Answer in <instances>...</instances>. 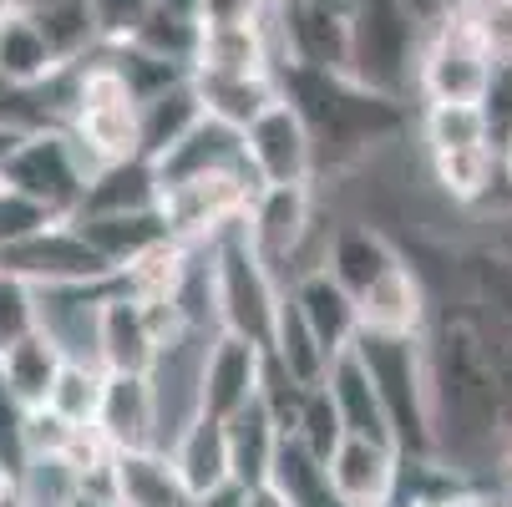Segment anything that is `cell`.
Returning a JSON list of instances; mask_svg holds the SVG:
<instances>
[{"instance_id": "obj_1", "label": "cell", "mask_w": 512, "mask_h": 507, "mask_svg": "<svg viewBox=\"0 0 512 507\" xmlns=\"http://www.w3.org/2000/svg\"><path fill=\"white\" fill-rule=\"evenodd\" d=\"M345 26H350L345 77H355L360 87H371L381 97L411 102L426 21L406 6V0H345Z\"/></svg>"}, {"instance_id": "obj_2", "label": "cell", "mask_w": 512, "mask_h": 507, "mask_svg": "<svg viewBox=\"0 0 512 507\" xmlns=\"http://www.w3.org/2000/svg\"><path fill=\"white\" fill-rule=\"evenodd\" d=\"M355 350L371 371L391 426H396V447L401 457H431L436 452V416H431V350L426 335H376L360 330Z\"/></svg>"}, {"instance_id": "obj_3", "label": "cell", "mask_w": 512, "mask_h": 507, "mask_svg": "<svg viewBox=\"0 0 512 507\" xmlns=\"http://www.w3.org/2000/svg\"><path fill=\"white\" fill-rule=\"evenodd\" d=\"M208 244L213 259V300H218V325L229 335H244L254 345H269L274 315L284 305V279L269 269V259L254 249L244 219L224 224Z\"/></svg>"}, {"instance_id": "obj_4", "label": "cell", "mask_w": 512, "mask_h": 507, "mask_svg": "<svg viewBox=\"0 0 512 507\" xmlns=\"http://www.w3.org/2000/svg\"><path fill=\"white\" fill-rule=\"evenodd\" d=\"M497 66V46L482 31L477 0L442 21L426 26L421 66H416V97L421 102H482Z\"/></svg>"}, {"instance_id": "obj_5", "label": "cell", "mask_w": 512, "mask_h": 507, "mask_svg": "<svg viewBox=\"0 0 512 507\" xmlns=\"http://www.w3.org/2000/svg\"><path fill=\"white\" fill-rule=\"evenodd\" d=\"M92 173H97L92 158L82 153V142L71 137V127H61V122L26 127L11 142V153L0 158V178L16 183L31 198H41L51 213H61V219H77Z\"/></svg>"}, {"instance_id": "obj_6", "label": "cell", "mask_w": 512, "mask_h": 507, "mask_svg": "<svg viewBox=\"0 0 512 507\" xmlns=\"http://www.w3.org/2000/svg\"><path fill=\"white\" fill-rule=\"evenodd\" d=\"M259 188H264V183H259L254 168L198 173V178L163 183V193H158V213H163V224H168L173 239L203 244V239H213L224 224L244 219Z\"/></svg>"}, {"instance_id": "obj_7", "label": "cell", "mask_w": 512, "mask_h": 507, "mask_svg": "<svg viewBox=\"0 0 512 507\" xmlns=\"http://www.w3.org/2000/svg\"><path fill=\"white\" fill-rule=\"evenodd\" d=\"M0 269L21 274L36 289H66V284H112L117 264L82 234L77 219H56L51 229L31 234L26 244L0 249Z\"/></svg>"}, {"instance_id": "obj_8", "label": "cell", "mask_w": 512, "mask_h": 507, "mask_svg": "<svg viewBox=\"0 0 512 507\" xmlns=\"http://www.w3.org/2000/svg\"><path fill=\"white\" fill-rule=\"evenodd\" d=\"M244 153H249V168L259 173L264 188L269 183H320L315 132L289 97H279L264 117H254L244 127Z\"/></svg>"}, {"instance_id": "obj_9", "label": "cell", "mask_w": 512, "mask_h": 507, "mask_svg": "<svg viewBox=\"0 0 512 507\" xmlns=\"http://www.w3.org/2000/svg\"><path fill=\"white\" fill-rule=\"evenodd\" d=\"M168 330H178V320L168 310H153L132 295H122L117 279L102 295V325H97V360L102 371H127V376H148L153 360L168 340Z\"/></svg>"}, {"instance_id": "obj_10", "label": "cell", "mask_w": 512, "mask_h": 507, "mask_svg": "<svg viewBox=\"0 0 512 507\" xmlns=\"http://www.w3.org/2000/svg\"><path fill=\"white\" fill-rule=\"evenodd\" d=\"M401 447L381 442V437H345L335 442V452L325 457V482L345 507H391L401 492Z\"/></svg>"}, {"instance_id": "obj_11", "label": "cell", "mask_w": 512, "mask_h": 507, "mask_svg": "<svg viewBox=\"0 0 512 507\" xmlns=\"http://www.w3.org/2000/svg\"><path fill=\"white\" fill-rule=\"evenodd\" d=\"M274 36H279V61H300L320 71L350 66L345 0H289V6H274Z\"/></svg>"}, {"instance_id": "obj_12", "label": "cell", "mask_w": 512, "mask_h": 507, "mask_svg": "<svg viewBox=\"0 0 512 507\" xmlns=\"http://www.w3.org/2000/svg\"><path fill=\"white\" fill-rule=\"evenodd\" d=\"M264 371H269L264 345L218 330L208 345V360H203V411H213V416L244 411L264 391Z\"/></svg>"}, {"instance_id": "obj_13", "label": "cell", "mask_w": 512, "mask_h": 507, "mask_svg": "<svg viewBox=\"0 0 512 507\" xmlns=\"http://www.w3.org/2000/svg\"><path fill=\"white\" fill-rule=\"evenodd\" d=\"M406 254L391 244V234L371 219H340L325 229V269L360 300L381 274H391Z\"/></svg>"}, {"instance_id": "obj_14", "label": "cell", "mask_w": 512, "mask_h": 507, "mask_svg": "<svg viewBox=\"0 0 512 507\" xmlns=\"http://www.w3.org/2000/svg\"><path fill=\"white\" fill-rule=\"evenodd\" d=\"M112 502L117 507H193L168 447H127L112 457Z\"/></svg>"}, {"instance_id": "obj_15", "label": "cell", "mask_w": 512, "mask_h": 507, "mask_svg": "<svg viewBox=\"0 0 512 507\" xmlns=\"http://www.w3.org/2000/svg\"><path fill=\"white\" fill-rule=\"evenodd\" d=\"M360 330L376 335H426L431 330V289L416 264H396L360 295Z\"/></svg>"}, {"instance_id": "obj_16", "label": "cell", "mask_w": 512, "mask_h": 507, "mask_svg": "<svg viewBox=\"0 0 512 507\" xmlns=\"http://www.w3.org/2000/svg\"><path fill=\"white\" fill-rule=\"evenodd\" d=\"M284 289H289V300L300 305V315L315 325V335L325 340L330 355H340L345 345H355V335H360V300L350 295V289L325 264L300 269Z\"/></svg>"}, {"instance_id": "obj_17", "label": "cell", "mask_w": 512, "mask_h": 507, "mask_svg": "<svg viewBox=\"0 0 512 507\" xmlns=\"http://www.w3.org/2000/svg\"><path fill=\"white\" fill-rule=\"evenodd\" d=\"M193 259H198V244L163 234L158 244H148L142 254H132V259L117 269V289H122V295H132V300H142V305L173 315V300L183 295Z\"/></svg>"}, {"instance_id": "obj_18", "label": "cell", "mask_w": 512, "mask_h": 507, "mask_svg": "<svg viewBox=\"0 0 512 507\" xmlns=\"http://www.w3.org/2000/svg\"><path fill=\"white\" fill-rule=\"evenodd\" d=\"M112 284H66L41 289V330L61 345L66 360H97V325H102V295Z\"/></svg>"}, {"instance_id": "obj_19", "label": "cell", "mask_w": 512, "mask_h": 507, "mask_svg": "<svg viewBox=\"0 0 512 507\" xmlns=\"http://www.w3.org/2000/svg\"><path fill=\"white\" fill-rule=\"evenodd\" d=\"M325 391L345 421V431H355V437H381V442H396V426H391V411L371 381V371H365V360L355 345H345L335 360H330V376H325Z\"/></svg>"}, {"instance_id": "obj_20", "label": "cell", "mask_w": 512, "mask_h": 507, "mask_svg": "<svg viewBox=\"0 0 512 507\" xmlns=\"http://www.w3.org/2000/svg\"><path fill=\"white\" fill-rule=\"evenodd\" d=\"M153 168H158V183H178V178H198V173H224V168H249L244 132L203 112V122L183 142H173L163 158H153Z\"/></svg>"}, {"instance_id": "obj_21", "label": "cell", "mask_w": 512, "mask_h": 507, "mask_svg": "<svg viewBox=\"0 0 512 507\" xmlns=\"http://www.w3.org/2000/svg\"><path fill=\"white\" fill-rule=\"evenodd\" d=\"M224 426H229L234 482H244V487L269 482V477H274V462H279V447H284V421L274 416V406L264 401V391H259L244 411L224 416Z\"/></svg>"}, {"instance_id": "obj_22", "label": "cell", "mask_w": 512, "mask_h": 507, "mask_svg": "<svg viewBox=\"0 0 512 507\" xmlns=\"http://www.w3.org/2000/svg\"><path fill=\"white\" fill-rule=\"evenodd\" d=\"M97 431H102L117 452H127V447H158V411H153V386H148V376L107 371Z\"/></svg>"}, {"instance_id": "obj_23", "label": "cell", "mask_w": 512, "mask_h": 507, "mask_svg": "<svg viewBox=\"0 0 512 507\" xmlns=\"http://www.w3.org/2000/svg\"><path fill=\"white\" fill-rule=\"evenodd\" d=\"M264 355H269V366L274 371H284L289 381H300V386H325V376H330V350H325V340L315 335V325L300 315V305L289 300V289H284V305H279V315H274V335H269V345H264Z\"/></svg>"}, {"instance_id": "obj_24", "label": "cell", "mask_w": 512, "mask_h": 507, "mask_svg": "<svg viewBox=\"0 0 512 507\" xmlns=\"http://www.w3.org/2000/svg\"><path fill=\"white\" fill-rule=\"evenodd\" d=\"M193 87L203 97V112L229 122V127H249L254 117H264L284 92H279V71H249V77H224V71H193Z\"/></svg>"}, {"instance_id": "obj_25", "label": "cell", "mask_w": 512, "mask_h": 507, "mask_svg": "<svg viewBox=\"0 0 512 507\" xmlns=\"http://www.w3.org/2000/svg\"><path fill=\"white\" fill-rule=\"evenodd\" d=\"M183 482L198 492L218 487V482H234V462H229V426L224 416H213V411H198L183 431H178V442L168 447Z\"/></svg>"}, {"instance_id": "obj_26", "label": "cell", "mask_w": 512, "mask_h": 507, "mask_svg": "<svg viewBox=\"0 0 512 507\" xmlns=\"http://www.w3.org/2000/svg\"><path fill=\"white\" fill-rule=\"evenodd\" d=\"M66 61L56 56V46L46 41V31L16 6L6 21H0V77L21 92H36L46 87Z\"/></svg>"}, {"instance_id": "obj_27", "label": "cell", "mask_w": 512, "mask_h": 507, "mask_svg": "<svg viewBox=\"0 0 512 507\" xmlns=\"http://www.w3.org/2000/svg\"><path fill=\"white\" fill-rule=\"evenodd\" d=\"M203 122V97L193 87V77L148 92L137 102V127H142V158H163L173 142H183L193 127Z\"/></svg>"}, {"instance_id": "obj_28", "label": "cell", "mask_w": 512, "mask_h": 507, "mask_svg": "<svg viewBox=\"0 0 512 507\" xmlns=\"http://www.w3.org/2000/svg\"><path fill=\"white\" fill-rule=\"evenodd\" d=\"M158 168L153 158H127V163H107L92 173L87 198L77 213H142V208H158Z\"/></svg>"}, {"instance_id": "obj_29", "label": "cell", "mask_w": 512, "mask_h": 507, "mask_svg": "<svg viewBox=\"0 0 512 507\" xmlns=\"http://www.w3.org/2000/svg\"><path fill=\"white\" fill-rule=\"evenodd\" d=\"M61 360H66L61 345H56L46 330H36L31 340L0 350V386H6V396H11L21 411H26V406H46Z\"/></svg>"}, {"instance_id": "obj_30", "label": "cell", "mask_w": 512, "mask_h": 507, "mask_svg": "<svg viewBox=\"0 0 512 507\" xmlns=\"http://www.w3.org/2000/svg\"><path fill=\"white\" fill-rule=\"evenodd\" d=\"M421 153H457V148H497L482 102H421L416 112Z\"/></svg>"}, {"instance_id": "obj_31", "label": "cell", "mask_w": 512, "mask_h": 507, "mask_svg": "<svg viewBox=\"0 0 512 507\" xmlns=\"http://www.w3.org/2000/svg\"><path fill=\"white\" fill-rule=\"evenodd\" d=\"M77 224H82V234L122 269L132 254H142L148 244H158L163 234H168V224H163V213L158 208H142V213H77Z\"/></svg>"}, {"instance_id": "obj_32", "label": "cell", "mask_w": 512, "mask_h": 507, "mask_svg": "<svg viewBox=\"0 0 512 507\" xmlns=\"http://www.w3.org/2000/svg\"><path fill=\"white\" fill-rule=\"evenodd\" d=\"M102 391H107V371H102V366H92V360H61L46 406H51L61 421H71V426H97Z\"/></svg>"}, {"instance_id": "obj_33", "label": "cell", "mask_w": 512, "mask_h": 507, "mask_svg": "<svg viewBox=\"0 0 512 507\" xmlns=\"http://www.w3.org/2000/svg\"><path fill=\"white\" fill-rule=\"evenodd\" d=\"M127 41L142 46V51H153V56H163V61L193 66V61H198V41H203V21H198V16H178V11L153 6L148 21H142Z\"/></svg>"}, {"instance_id": "obj_34", "label": "cell", "mask_w": 512, "mask_h": 507, "mask_svg": "<svg viewBox=\"0 0 512 507\" xmlns=\"http://www.w3.org/2000/svg\"><path fill=\"white\" fill-rule=\"evenodd\" d=\"M21 507H71L82 497V477L66 457H26L16 467Z\"/></svg>"}, {"instance_id": "obj_35", "label": "cell", "mask_w": 512, "mask_h": 507, "mask_svg": "<svg viewBox=\"0 0 512 507\" xmlns=\"http://www.w3.org/2000/svg\"><path fill=\"white\" fill-rule=\"evenodd\" d=\"M41 330V289L0 269V350H11Z\"/></svg>"}, {"instance_id": "obj_36", "label": "cell", "mask_w": 512, "mask_h": 507, "mask_svg": "<svg viewBox=\"0 0 512 507\" xmlns=\"http://www.w3.org/2000/svg\"><path fill=\"white\" fill-rule=\"evenodd\" d=\"M56 219H61V213H51L41 198H31V193H21L16 183H6V178H0V249L26 244L31 234L51 229Z\"/></svg>"}, {"instance_id": "obj_37", "label": "cell", "mask_w": 512, "mask_h": 507, "mask_svg": "<svg viewBox=\"0 0 512 507\" xmlns=\"http://www.w3.org/2000/svg\"><path fill=\"white\" fill-rule=\"evenodd\" d=\"M82 426L61 421L51 406H26L21 411V462L26 457H66V447L77 442Z\"/></svg>"}, {"instance_id": "obj_38", "label": "cell", "mask_w": 512, "mask_h": 507, "mask_svg": "<svg viewBox=\"0 0 512 507\" xmlns=\"http://www.w3.org/2000/svg\"><path fill=\"white\" fill-rule=\"evenodd\" d=\"M289 437H300L320 462L335 452V442L345 437V421H340V411H335V401H330L325 386H315V391L305 396V411H300V421H295V431H289Z\"/></svg>"}, {"instance_id": "obj_39", "label": "cell", "mask_w": 512, "mask_h": 507, "mask_svg": "<svg viewBox=\"0 0 512 507\" xmlns=\"http://www.w3.org/2000/svg\"><path fill=\"white\" fill-rule=\"evenodd\" d=\"M482 112H487L492 142H497V148H507V142H512V56H497L492 82L482 92Z\"/></svg>"}, {"instance_id": "obj_40", "label": "cell", "mask_w": 512, "mask_h": 507, "mask_svg": "<svg viewBox=\"0 0 512 507\" xmlns=\"http://www.w3.org/2000/svg\"><path fill=\"white\" fill-rule=\"evenodd\" d=\"M153 6H158V0H92V16H97L102 41H127L142 21H148Z\"/></svg>"}, {"instance_id": "obj_41", "label": "cell", "mask_w": 512, "mask_h": 507, "mask_svg": "<svg viewBox=\"0 0 512 507\" xmlns=\"http://www.w3.org/2000/svg\"><path fill=\"white\" fill-rule=\"evenodd\" d=\"M274 0H203L198 21L203 26H244V21H264V11Z\"/></svg>"}, {"instance_id": "obj_42", "label": "cell", "mask_w": 512, "mask_h": 507, "mask_svg": "<svg viewBox=\"0 0 512 507\" xmlns=\"http://www.w3.org/2000/svg\"><path fill=\"white\" fill-rule=\"evenodd\" d=\"M477 16L497 56H512V0H477Z\"/></svg>"}, {"instance_id": "obj_43", "label": "cell", "mask_w": 512, "mask_h": 507, "mask_svg": "<svg viewBox=\"0 0 512 507\" xmlns=\"http://www.w3.org/2000/svg\"><path fill=\"white\" fill-rule=\"evenodd\" d=\"M244 507H300V502L269 477V482H259V487H244Z\"/></svg>"}, {"instance_id": "obj_44", "label": "cell", "mask_w": 512, "mask_h": 507, "mask_svg": "<svg viewBox=\"0 0 512 507\" xmlns=\"http://www.w3.org/2000/svg\"><path fill=\"white\" fill-rule=\"evenodd\" d=\"M193 507H244V482H218L193 497Z\"/></svg>"}, {"instance_id": "obj_45", "label": "cell", "mask_w": 512, "mask_h": 507, "mask_svg": "<svg viewBox=\"0 0 512 507\" xmlns=\"http://www.w3.org/2000/svg\"><path fill=\"white\" fill-rule=\"evenodd\" d=\"M492 482H497V492L512 502V431L502 437V447H497V462H492Z\"/></svg>"}, {"instance_id": "obj_46", "label": "cell", "mask_w": 512, "mask_h": 507, "mask_svg": "<svg viewBox=\"0 0 512 507\" xmlns=\"http://www.w3.org/2000/svg\"><path fill=\"white\" fill-rule=\"evenodd\" d=\"M406 6L431 26V21H442V16H452V11H462V6H472V0H406Z\"/></svg>"}, {"instance_id": "obj_47", "label": "cell", "mask_w": 512, "mask_h": 507, "mask_svg": "<svg viewBox=\"0 0 512 507\" xmlns=\"http://www.w3.org/2000/svg\"><path fill=\"white\" fill-rule=\"evenodd\" d=\"M0 507H21V492H16V467L0 457Z\"/></svg>"}, {"instance_id": "obj_48", "label": "cell", "mask_w": 512, "mask_h": 507, "mask_svg": "<svg viewBox=\"0 0 512 507\" xmlns=\"http://www.w3.org/2000/svg\"><path fill=\"white\" fill-rule=\"evenodd\" d=\"M163 11H178V16H198L203 11V0H158Z\"/></svg>"}, {"instance_id": "obj_49", "label": "cell", "mask_w": 512, "mask_h": 507, "mask_svg": "<svg viewBox=\"0 0 512 507\" xmlns=\"http://www.w3.org/2000/svg\"><path fill=\"white\" fill-rule=\"evenodd\" d=\"M71 507H117V502H112V497H102V492H82Z\"/></svg>"}, {"instance_id": "obj_50", "label": "cell", "mask_w": 512, "mask_h": 507, "mask_svg": "<svg viewBox=\"0 0 512 507\" xmlns=\"http://www.w3.org/2000/svg\"><path fill=\"white\" fill-rule=\"evenodd\" d=\"M391 507H442V502H426V497H396Z\"/></svg>"}, {"instance_id": "obj_51", "label": "cell", "mask_w": 512, "mask_h": 507, "mask_svg": "<svg viewBox=\"0 0 512 507\" xmlns=\"http://www.w3.org/2000/svg\"><path fill=\"white\" fill-rule=\"evenodd\" d=\"M11 11H16V0H0V21H6Z\"/></svg>"}, {"instance_id": "obj_52", "label": "cell", "mask_w": 512, "mask_h": 507, "mask_svg": "<svg viewBox=\"0 0 512 507\" xmlns=\"http://www.w3.org/2000/svg\"><path fill=\"white\" fill-rule=\"evenodd\" d=\"M502 153H507V163H512V142H507V148H502Z\"/></svg>"}, {"instance_id": "obj_53", "label": "cell", "mask_w": 512, "mask_h": 507, "mask_svg": "<svg viewBox=\"0 0 512 507\" xmlns=\"http://www.w3.org/2000/svg\"><path fill=\"white\" fill-rule=\"evenodd\" d=\"M274 6H289V0H274Z\"/></svg>"}]
</instances>
